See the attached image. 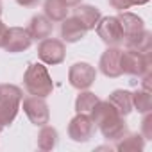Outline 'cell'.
Returning <instances> with one entry per match:
<instances>
[{
	"instance_id": "cell-21",
	"label": "cell",
	"mask_w": 152,
	"mask_h": 152,
	"mask_svg": "<svg viewBox=\"0 0 152 152\" xmlns=\"http://www.w3.org/2000/svg\"><path fill=\"white\" fill-rule=\"evenodd\" d=\"M132 95V107L145 115V113H150L152 111V97H150V91H145V90H138Z\"/></svg>"
},
{
	"instance_id": "cell-11",
	"label": "cell",
	"mask_w": 152,
	"mask_h": 152,
	"mask_svg": "<svg viewBox=\"0 0 152 152\" xmlns=\"http://www.w3.org/2000/svg\"><path fill=\"white\" fill-rule=\"evenodd\" d=\"M120 57H122V48H118V47H107V50L102 54L99 68L106 77L116 79L124 73L122 66H120Z\"/></svg>"
},
{
	"instance_id": "cell-28",
	"label": "cell",
	"mask_w": 152,
	"mask_h": 152,
	"mask_svg": "<svg viewBox=\"0 0 152 152\" xmlns=\"http://www.w3.org/2000/svg\"><path fill=\"white\" fill-rule=\"evenodd\" d=\"M132 2V6H143V4H147L148 0H131Z\"/></svg>"
},
{
	"instance_id": "cell-25",
	"label": "cell",
	"mask_w": 152,
	"mask_h": 152,
	"mask_svg": "<svg viewBox=\"0 0 152 152\" xmlns=\"http://www.w3.org/2000/svg\"><path fill=\"white\" fill-rule=\"evenodd\" d=\"M16 4H20L22 7H34L39 4V0H16Z\"/></svg>"
},
{
	"instance_id": "cell-7",
	"label": "cell",
	"mask_w": 152,
	"mask_h": 152,
	"mask_svg": "<svg viewBox=\"0 0 152 152\" xmlns=\"http://www.w3.org/2000/svg\"><path fill=\"white\" fill-rule=\"evenodd\" d=\"M66 56V47L61 39L56 38H45L38 45V57L45 64H61Z\"/></svg>"
},
{
	"instance_id": "cell-8",
	"label": "cell",
	"mask_w": 152,
	"mask_h": 152,
	"mask_svg": "<svg viewBox=\"0 0 152 152\" xmlns=\"http://www.w3.org/2000/svg\"><path fill=\"white\" fill-rule=\"evenodd\" d=\"M97 34L107 47H118L124 43V32L120 27V22L116 16H106L100 18L97 23Z\"/></svg>"
},
{
	"instance_id": "cell-27",
	"label": "cell",
	"mask_w": 152,
	"mask_h": 152,
	"mask_svg": "<svg viewBox=\"0 0 152 152\" xmlns=\"http://www.w3.org/2000/svg\"><path fill=\"white\" fill-rule=\"evenodd\" d=\"M63 2H64L68 7H75V6H79V4L83 2V0H63Z\"/></svg>"
},
{
	"instance_id": "cell-12",
	"label": "cell",
	"mask_w": 152,
	"mask_h": 152,
	"mask_svg": "<svg viewBox=\"0 0 152 152\" xmlns=\"http://www.w3.org/2000/svg\"><path fill=\"white\" fill-rule=\"evenodd\" d=\"M118 22H120V27H122V32H124V41L125 39H131L138 34H141L145 31V25H143V20L134 15V13H129V11H120V15L116 16Z\"/></svg>"
},
{
	"instance_id": "cell-4",
	"label": "cell",
	"mask_w": 152,
	"mask_h": 152,
	"mask_svg": "<svg viewBox=\"0 0 152 152\" xmlns=\"http://www.w3.org/2000/svg\"><path fill=\"white\" fill-rule=\"evenodd\" d=\"M120 66L122 72L127 75H132V77H141V75L148 73L152 68V57L150 52L143 54L132 48L122 50V57H120Z\"/></svg>"
},
{
	"instance_id": "cell-18",
	"label": "cell",
	"mask_w": 152,
	"mask_h": 152,
	"mask_svg": "<svg viewBox=\"0 0 152 152\" xmlns=\"http://www.w3.org/2000/svg\"><path fill=\"white\" fill-rule=\"evenodd\" d=\"M45 16L50 22H63L68 16V6L63 0H45Z\"/></svg>"
},
{
	"instance_id": "cell-20",
	"label": "cell",
	"mask_w": 152,
	"mask_h": 152,
	"mask_svg": "<svg viewBox=\"0 0 152 152\" xmlns=\"http://www.w3.org/2000/svg\"><path fill=\"white\" fill-rule=\"evenodd\" d=\"M125 47L132 48V50H138V52H143V54L152 52V32L143 31L141 34L131 38V39H125Z\"/></svg>"
},
{
	"instance_id": "cell-17",
	"label": "cell",
	"mask_w": 152,
	"mask_h": 152,
	"mask_svg": "<svg viewBox=\"0 0 152 152\" xmlns=\"http://www.w3.org/2000/svg\"><path fill=\"white\" fill-rule=\"evenodd\" d=\"M145 147V138L138 132H132V134H124L118 143H116V150L120 152H138V150H143Z\"/></svg>"
},
{
	"instance_id": "cell-3",
	"label": "cell",
	"mask_w": 152,
	"mask_h": 152,
	"mask_svg": "<svg viewBox=\"0 0 152 152\" xmlns=\"http://www.w3.org/2000/svg\"><path fill=\"white\" fill-rule=\"evenodd\" d=\"M23 93L15 84H0V132L11 125L20 111Z\"/></svg>"
},
{
	"instance_id": "cell-6",
	"label": "cell",
	"mask_w": 152,
	"mask_h": 152,
	"mask_svg": "<svg viewBox=\"0 0 152 152\" xmlns=\"http://www.w3.org/2000/svg\"><path fill=\"white\" fill-rule=\"evenodd\" d=\"M97 79V70L90 63H75L68 70V83L75 90H88Z\"/></svg>"
},
{
	"instance_id": "cell-5",
	"label": "cell",
	"mask_w": 152,
	"mask_h": 152,
	"mask_svg": "<svg viewBox=\"0 0 152 152\" xmlns=\"http://www.w3.org/2000/svg\"><path fill=\"white\" fill-rule=\"evenodd\" d=\"M95 134V124L88 116V113H77L68 124V136L77 141V143H86L93 138Z\"/></svg>"
},
{
	"instance_id": "cell-15",
	"label": "cell",
	"mask_w": 152,
	"mask_h": 152,
	"mask_svg": "<svg viewBox=\"0 0 152 152\" xmlns=\"http://www.w3.org/2000/svg\"><path fill=\"white\" fill-rule=\"evenodd\" d=\"M52 31H54V23L45 15H34L27 27V32L32 39H45L52 34Z\"/></svg>"
},
{
	"instance_id": "cell-23",
	"label": "cell",
	"mask_w": 152,
	"mask_h": 152,
	"mask_svg": "<svg viewBox=\"0 0 152 152\" xmlns=\"http://www.w3.org/2000/svg\"><path fill=\"white\" fill-rule=\"evenodd\" d=\"M141 136L145 140L152 138V115L150 113H145V118L141 122Z\"/></svg>"
},
{
	"instance_id": "cell-26",
	"label": "cell",
	"mask_w": 152,
	"mask_h": 152,
	"mask_svg": "<svg viewBox=\"0 0 152 152\" xmlns=\"http://www.w3.org/2000/svg\"><path fill=\"white\" fill-rule=\"evenodd\" d=\"M6 34H7V27L0 22V48L4 47V39H6Z\"/></svg>"
},
{
	"instance_id": "cell-16",
	"label": "cell",
	"mask_w": 152,
	"mask_h": 152,
	"mask_svg": "<svg viewBox=\"0 0 152 152\" xmlns=\"http://www.w3.org/2000/svg\"><path fill=\"white\" fill-rule=\"evenodd\" d=\"M107 102H109L122 116H127V115L132 111V95H131V91H127V90H115V91L109 95Z\"/></svg>"
},
{
	"instance_id": "cell-2",
	"label": "cell",
	"mask_w": 152,
	"mask_h": 152,
	"mask_svg": "<svg viewBox=\"0 0 152 152\" xmlns=\"http://www.w3.org/2000/svg\"><path fill=\"white\" fill-rule=\"evenodd\" d=\"M23 86L29 91V95L43 97V99H47L54 91V83L48 75V70L41 63L29 64V68L25 70V75H23Z\"/></svg>"
},
{
	"instance_id": "cell-14",
	"label": "cell",
	"mask_w": 152,
	"mask_h": 152,
	"mask_svg": "<svg viewBox=\"0 0 152 152\" xmlns=\"http://www.w3.org/2000/svg\"><path fill=\"white\" fill-rule=\"evenodd\" d=\"M73 16L81 22V25H83L86 31L95 29L97 23H99V20L102 18L100 9H97V7H93V6H88V4H79V6H75Z\"/></svg>"
},
{
	"instance_id": "cell-22",
	"label": "cell",
	"mask_w": 152,
	"mask_h": 152,
	"mask_svg": "<svg viewBox=\"0 0 152 152\" xmlns=\"http://www.w3.org/2000/svg\"><path fill=\"white\" fill-rule=\"evenodd\" d=\"M99 100L100 99L95 93H91V91H81L77 95V99H75V111H77V113H90Z\"/></svg>"
},
{
	"instance_id": "cell-19",
	"label": "cell",
	"mask_w": 152,
	"mask_h": 152,
	"mask_svg": "<svg viewBox=\"0 0 152 152\" xmlns=\"http://www.w3.org/2000/svg\"><path fill=\"white\" fill-rule=\"evenodd\" d=\"M59 134L52 125H41V131L38 132V148L39 150H54L57 147Z\"/></svg>"
},
{
	"instance_id": "cell-29",
	"label": "cell",
	"mask_w": 152,
	"mask_h": 152,
	"mask_svg": "<svg viewBox=\"0 0 152 152\" xmlns=\"http://www.w3.org/2000/svg\"><path fill=\"white\" fill-rule=\"evenodd\" d=\"M0 16H2V6H0Z\"/></svg>"
},
{
	"instance_id": "cell-24",
	"label": "cell",
	"mask_w": 152,
	"mask_h": 152,
	"mask_svg": "<svg viewBox=\"0 0 152 152\" xmlns=\"http://www.w3.org/2000/svg\"><path fill=\"white\" fill-rule=\"evenodd\" d=\"M107 2H109V6H111L113 9H116V11H125V9H129V7L132 6L131 0H107Z\"/></svg>"
},
{
	"instance_id": "cell-9",
	"label": "cell",
	"mask_w": 152,
	"mask_h": 152,
	"mask_svg": "<svg viewBox=\"0 0 152 152\" xmlns=\"http://www.w3.org/2000/svg\"><path fill=\"white\" fill-rule=\"evenodd\" d=\"M23 113L38 127L47 125L50 120V109H48V104L45 102L43 97H34V95L27 97L23 100Z\"/></svg>"
},
{
	"instance_id": "cell-13",
	"label": "cell",
	"mask_w": 152,
	"mask_h": 152,
	"mask_svg": "<svg viewBox=\"0 0 152 152\" xmlns=\"http://www.w3.org/2000/svg\"><path fill=\"white\" fill-rule=\"evenodd\" d=\"M86 32L88 31L81 25V22L75 16H72V18L66 16L61 22V38L66 43H77V41H81L86 36Z\"/></svg>"
},
{
	"instance_id": "cell-1",
	"label": "cell",
	"mask_w": 152,
	"mask_h": 152,
	"mask_svg": "<svg viewBox=\"0 0 152 152\" xmlns=\"http://www.w3.org/2000/svg\"><path fill=\"white\" fill-rule=\"evenodd\" d=\"M90 118L93 120L95 127L100 129L102 136L107 141H118L127 132V124L124 116L107 100H99L90 111Z\"/></svg>"
},
{
	"instance_id": "cell-10",
	"label": "cell",
	"mask_w": 152,
	"mask_h": 152,
	"mask_svg": "<svg viewBox=\"0 0 152 152\" xmlns=\"http://www.w3.org/2000/svg\"><path fill=\"white\" fill-rule=\"evenodd\" d=\"M31 43H32V38L29 36L27 29H23V27H9L2 48L11 52V54H18V52L27 50L31 47Z\"/></svg>"
}]
</instances>
